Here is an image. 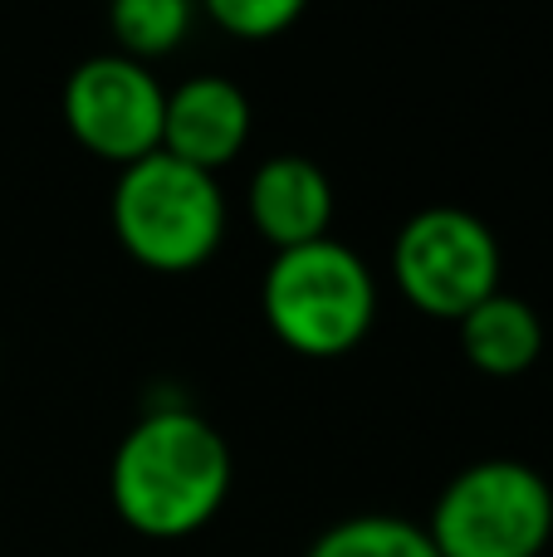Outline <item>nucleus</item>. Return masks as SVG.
Masks as SVG:
<instances>
[{
	"label": "nucleus",
	"instance_id": "4",
	"mask_svg": "<svg viewBox=\"0 0 553 557\" xmlns=\"http://www.w3.org/2000/svg\"><path fill=\"white\" fill-rule=\"evenodd\" d=\"M421 529L441 557H539L553 539V490L525 460H476L446 480Z\"/></svg>",
	"mask_w": 553,
	"mask_h": 557
},
{
	"label": "nucleus",
	"instance_id": "5",
	"mask_svg": "<svg viewBox=\"0 0 553 557\" xmlns=\"http://www.w3.org/2000/svg\"><path fill=\"white\" fill-rule=\"evenodd\" d=\"M392 274L402 294L431 318H460L500 294V240L476 211L427 206L397 231Z\"/></svg>",
	"mask_w": 553,
	"mask_h": 557
},
{
	"label": "nucleus",
	"instance_id": "11",
	"mask_svg": "<svg viewBox=\"0 0 553 557\" xmlns=\"http://www.w3.org/2000/svg\"><path fill=\"white\" fill-rule=\"evenodd\" d=\"M192 20H196V10L186 0H118L108 10V25H113L118 45H123L118 54L137 59V64L157 54H172L186 39Z\"/></svg>",
	"mask_w": 553,
	"mask_h": 557
},
{
	"label": "nucleus",
	"instance_id": "12",
	"mask_svg": "<svg viewBox=\"0 0 553 557\" xmlns=\"http://www.w3.org/2000/svg\"><path fill=\"white\" fill-rule=\"evenodd\" d=\"M206 15L235 39H274L304 15L299 0H211Z\"/></svg>",
	"mask_w": 553,
	"mask_h": 557
},
{
	"label": "nucleus",
	"instance_id": "3",
	"mask_svg": "<svg viewBox=\"0 0 553 557\" xmlns=\"http://www.w3.org/2000/svg\"><path fill=\"white\" fill-rule=\"evenodd\" d=\"M113 235L137 264L162 274L196 270L225 235V196L211 172L176 162L157 147L113 182Z\"/></svg>",
	"mask_w": 553,
	"mask_h": 557
},
{
	"label": "nucleus",
	"instance_id": "1",
	"mask_svg": "<svg viewBox=\"0 0 553 557\" xmlns=\"http://www.w3.org/2000/svg\"><path fill=\"white\" fill-rule=\"evenodd\" d=\"M108 494L127 529L147 539H186L231 494V445L206 416L157 406L118 441Z\"/></svg>",
	"mask_w": 553,
	"mask_h": 557
},
{
	"label": "nucleus",
	"instance_id": "6",
	"mask_svg": "<svg viewBox=\"0 0 553 557\" xmlns=\"http://www.w3.org/2000/svg\"><path fill=\"white\" fill-rule=\"evenodd\" d=\"M167 88L127 54H94L64 78V123L78 147L133 166L162 147Z\"/></svg>",
	"mask_w": 553,
	"mask_h": 557
},
{
	"label": "nucleus",
	"instance_id": "8",
	"mask_svg": "<svg viewBox=\"0 0 553 557\" xmlns=\"http://www.w3.org/2000/svg\"><path fill=\"white\" fill-rule=\"evenodd\" d=\"M245 206H250V225L274 245V255L323 240L333 225L329 176L319 172V162H309L299 152L265 157L250 176Z\"/></svg>",
	"mask_w": 553,
	"mask_h": 557
},
{
	"label": "nucleus",
	"instance_id": "9",
	"mask_svg": "<svg viewBox=\"0 0 553 557\" xmlns=\"http://www.w3.org/2000/svg\"><path fill=\"white\" fill-rule=\"evenodd\" d=\"M460 347L466 362L480 367L486 376H519L539 362L544 352V323L539 313L515 294H490L460 318Z\"/></svg>",
	"mask_w": 553,
	"mask_h": 557
},
{
	"label": "nucleus",
	"instance_id": "10",
	"mask_svg": "<svg viewBox=\"0 0 553 557\" xmlns=\"http://www.w3.org/2000/svg\"><path fill=\"white\" fill-rule=\"evenodd\" d=\"M304 557H441L431 533L397 513H353L323 529Z\"/></svg>",
	"mask_w": 553,
	"mask_h": 557
},
{
	"label": "nucleus",
	"instance_id": "2",
	"mask_svg": "<svg viewBox=\"0 0 553 557\" xmlns=\"http://www.w3.org/2000/svg\"><path fill=\"white\" fill-rule=\"evenodd\" d=\"M260 308L284 347L304 357H343L378 318V278L358 250L323 235L274 255L260 284Z\"/></svg>",
	"mask_w": 553,
	"mask_h": 557
},
{
	"label": "nucleus",
	"instance_id": "7",
	"mask_svg": "<svg viewBox=\"0 0 553 557\" xmlns=\"http://www.w3.org/2000/svg\"><path fill=\"white\" fill-rule=\"evenodd\" d=\"M250 143V98L221 74H196L167 94L162 152L196 172H221Z\"/></svg>",
	"mask_w": 553,
	"mask_h": 557
}]
</instances>
